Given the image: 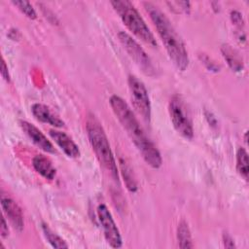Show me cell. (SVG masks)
I'll list each match as a JSON object with an SVG mask.
<instances>
[{
	"mask_svg": "<svg viewBox=\"0 0 249 249\" xmlns=\"http://www.w3.org/2000/svg\"><path fill=\"white\" fill-rule=\"evenodd\" d=\"M110 105L117 119L125 129L131 141L140 152L144 160L152 167L159 168L161 165V157L159 150L148 138L128 104L120 96L114 94L110 97Z\"/></svg>",
	"mask_w": 249,
	"mask_h": 249,
	"instance_id": "6da1fadb",
	"label": "cell"
},
{
	"mask_svg": "<svg viewBox=\"0 0 249 249\" xmlns=\"http://www.w3.org/2000/svg\"><path fill=\"white\" fill-rule=\"evenodd\" d=\"M144 7L158 30L169 58L179 70H186L189 65V55L181 37L171 24L170 20L152 3L146 2L144 3Z\"/></svg>",
	"mask_w": 249,
	"mask_h": 249,
	"instance_id": "7a4b0ae2",
	"label": "cell"
},
{
	"mask_svg": "<svg viewBox=\"0 0 249 249\" xmlns=\"http://www.w3.org/2000/svg\"><path fill=\"white\" fill-rule=\"evenodd\" d=\"M87 133L89 139V143L92 147V150L95 153V156L100 162V164L105 168L110 176L115 180L119 181L118 176V167L112 153L108 138L106 133L94 115L90 114L87 120Z\"/></svg>",
	"mask_w": 249,
	"mask_h": 249,
	"instance_id": "3957f363",
	"label": "cell"
},
{
	"mask_svg": "<svg viewBox=\"0 0 249 249\" xmlns=\"http://www.w3.org/2000/svg\"><path fill=\"white\" fill-rule=\"evenodd\" d=\"M116 13L121 18L124 25L139 39L151 47L157 46V41L151 32L150 28L134 8V6L126 0H115L111 1Z\"/></svg>",
	"mask_w": 249,
	"mask_h": 249,
	"instance_id": "277c9868",
	"label": "cell"
},
{
	"mask_svg": "<svg viewBox=\"0 0 249 249\" xmlns=\"http://www.w3.org/2000/svg\"><path fill=\"white\" fill-rule=\"evenodd\" d=\"M168 112L171 123L176 131L187 139H192L194 136V128L191 118L186 110L183 101L179 96L174 95L168 105Z\"/></svg>",
	"mask_w": 249,
	"mask_h": 249,
	"instance_id": "5b68a950",
	"label": "cell"
},
{
	"mask_svg": "<svg viewBox=\"0 0 249 249\" xmlns=\"http://www.w3.org/2000/svg\"><path fill=\"white\" fill-rule=\"evenodd\" d=\"M118 38L128 55L134 60L139 68H141V70L146 75L154 76L156 74L155 66L145 51L139 46V44L124 31H120L118 33Z\"/></svg>",
	"mask_w": 249,
	"mask_h": 249,
	"instance_id": "8992f818",
	"label": "cell"
},
{
	"mask_svg": "<svg viewBox=\"0 0 249 249\" xmlns=\"http://www.w3.org/2000/svg\"><path fill=\"white\" fill-rule=\"evenodd\" d=\"M127 82L134 109L146 122L149 123L151 120V102L145 85L133 75L128 77Z\"/></svg>",
	"mask_w": 249,
	"mask_h": 249,
	"instance_id": "52a82bcc",
	"label": "cell"
},
{
	"mask_svg": "<svg viewBox=\"0 0 249 249\" xmlns=\"http://www.w3.org/2000/svg\"><path fill=\"white\" fill-rule=\"evenodd\" d=\"M97 216L108 244L113 248H120L122 246V237L111 212L105 204L98 205Z\"/></svg>",
	"mask_w": 249,
	"mask_h": 249,
	"instance_id": "ba28073f",
	"label": "cell"
},
{
	"mask_svg": "<svg viewBox=\"0 0 249 249\" xmlns=\"http://www.w3.org/2000/svg\"><path fill=\"white\" fill-rule=\"evenodd\" d=\"M1 205H2L4 214L7 216L13 228L18 231H21L23 230L24 222H23V215L18 204L10 196L2 194Z\"/></svg>",
	"mask_w": 249,
	"mask_h": 249,
	"instance_id": "9c48e42d",
	"label": "cell"
},
{
	"mask_svg": "<svg viewBox=\"0 0 249 249\" xmlns=\"http://www.w3.org/2000/svg\"><path fill=\"white\" fill-rule=\"evenodd\" d=\"M20 127L25 132V134L29 137V139L41 150L47 153H54V147L53 144L48 140V138L44 135V133L37 128L34 124L26 122V121H19Z\"/></svg>",
	"mask_w": 249,
	"mask_h": 249,
	"instance_id": "30bf717a",
	"label": "cell"
},
{
	"mask_svg": "<svg viewBox=\"0 0 249 249\" xmlns=\"http://www.w3.org/2000/svg\"><path fill=\"white\" fill-rule=\"evenodd\" d=\"M49 133L52 139L55 142V144L63 151V153L67 157L78 158L80 156L79 147L65 132L55 130V129H51Z\"/></svg>",
	"mask_w": 249,
	"mask_h": 249,
	"instance_id": "8fae6325",
	"label": "cell"
},
{
	"mask_svg": "<svg viewBox=\"0 0 249 249\" xmlns=\"http://www.w3.org/2000/svg\"><path fill=\"white\" fill-rule=\"evenodd\" d=\"M31 112L35 119L41 123L51 124L54 127H62L64 125V122L56 115H54L45 104L34 103L31 106Z\"/></svg>",
	"mask_w": 249,
	"mask_h": 249,
	"instance_id": "7c38bea8",
	"label": "cell"
},
{
	"mask_svg": "<svg viewBox=\"0 0 249 249\" xmlns=\"http://www.w3.org/2000/svg\"><path fill=\"white\" fill-rule=\"evenodd\" d=\"M32 165L34 169L44 178L53 180L55 176V168L51 160L43 155H36L32 160Z\"/></svg>",
	"mask_w": 249,
	"mask_h": 249,
	"instance_id": "4fadbf2b",
	"label": "cell"
},
{
	"mask_svg": "<svg viewBox=\"0 0 249 249\" xmlns=\"http://www.w3.org/2000/svg\"><path fill=\"white\" fill-rule=\"evenodd\" d=\"M221 51H222L224 58L227 60L228 64L230 65V67L232 70H234V71L242 70V68H243L242 59L240 58L238 53L234 50H232V48H231V46L224 45L222 47Z\"/></svg>",
	"mask_w": 249,
	"mask_h": 249,
	"instance_id": "5bb4252c",
	"label": "cell"
},
{
	"mask_svg": "<svg viewBox=\"0 0 249 249\" xmlns=\"http://www.w3.org/2000/svg\"><path fill=\"white\" fill-rule=\"evenodd\" d=\"M177 239L180 248H193L192 235L188 224L185 221H181L177 227Z\"/></svg>",
	"mask_w": 249,
	"mask_h": 249,
	"instance_id": "9a60e30c",
	"label": "cell"
},
{
	"mask_svg": "<svg viewBox=\"0 0 249 249\" xmlns=\"http://www.w3.org/2000/svg\"><path fill=\"white\" fill-rule=\"evenodd\" d=\"M236 168L238 173L245 179L248 180L249 165H248V155L244 148H239L236 153Z\"/></svg>",
	"mask_w": 249,
	"mask_h": 249,
	"instance_id": "2e32d148",
	"label": "cell"
},
{
	"mask_svg": "<svg viewBox=\"0 0 249 249\" xmlns=\"http://www.w3.org/2000/svg\"><path fill=\"white\" fill-rule=\"evenodd\" d=\"M44 235L48 242L54 248H68V244L59 235L54 233L47 225L42 226Z\"/></svg>",
	"mask_w": 249,
	"mask_h": 249,
	"instance_id": "e0dca14e",
	"label": "cell"
},
{
	"mask_svg": "<svg viewBox=\"0 0 249 249\" xmlns=\"http://www.w3.org/2000/svg\"><path fill=\"white\" fill-rule=\"evenodd\" d=\"M120 166H121V171L124 176V184H125L126 188L128 189V191H130L132 193L136 192L137 185H136V181H135L134 177L132 176V171H131L130 167L123 160H120Z\"/></svg>",
	"mask_w": 249,
	"mask_h": 249,
	"instance_id": "ac0fdd59",
	"label": "cell"
},
{
	"mask_svg": "<svg viewBox=\"0 0 249 249\" xmlns=\"http://www.w3.org/2000/svg\"><path fill=\"white\" fill-rule=\"evenodd\" d=\"M13 4L15 6H17L27 18H29L31 19L36 18V17H37L36 12L29 2H27V1H13Z\"/></svg>",
	"mask_w": 249,
	"mask_h": 249,
	"instance_id": "d6986e66",
	"label": "cell"
},
{
	"mask_svg": "<svg viewBox=\"0 0 249 249\" xmlns=\"http://www.w3.org/2000/svg\"><path fill=\"white\" fill-rule=\"evenodd\" d=\"M168 5H170V7L172 9L174 8H178L179 12H188V10L190 9V2H167Z\"/></svg>",
	"mask_w": 249,
	"mask_h": 249,
	"instance_id": "ffe728a7",
	"label": "cell"
},
{
	"mask_svg": "<svg viewBox=\"0 0 249 249\" xmlns=\"http://www.w3.org/2000/svg\"><path fill=\"white\" fill-rule=\"evenodd\" d=\"M231 18L232 20V22L234 24H242L243 23V18H242V15L237 12V11H231Z\"/></svg>",
	"mask_w": 249,
	"mask_h": 249,
	"instance_id": "44dd1931",
	"label": "cell"
},
{
	"mask_svg": "<svg viewBox=\"0 0 249 249\" xmlns=\"http://www.w3.org/2000/svg\"><path fill=\"white\" fill-rule=\"evenodd\" d=\"M1 75L4 78L5 81L10 82V75H9V71H8V66L6 65L4 58H2V61H1Z\"/></svg>",
	"mask_w": 249,
	"mask_h": 249,
	"instance_id": "7402d4cb",
	"label": "cell"
},
{
	"mask_svg": "<svg viewBox=\"0 0 249 249\" xmlns=\"http://www.w3.org/2000/svg\"><path fill=\"white\" fill-rule=\"evenodd\" d=\"M0 232L2 237H6L9 234V230H8V224L6 223V220L4 217L1 219V226H0Z\"/></svg>",
	"mask_w": 249,
	"mask_h": 249,
	"instance_id": "603a6c76",
	"label": "cell"
},
{
	"mask_svg": "<svg viewBox=\"0 0 249 249\" xmlns=\"http://www.w3.org/2000/svg\"><path fill=\"white\" fill-rule=\"evenodd\" d=\"M223 240H224V245L227 248H232L234 247V243H233V239L228 234V233H224L223 235Z\"/></svg>",
	"mask_w": 249,
	"mask_h": 249,
	"instance_id": "cb8c5ba5",
	"label": "cell"
}]
</instances>
